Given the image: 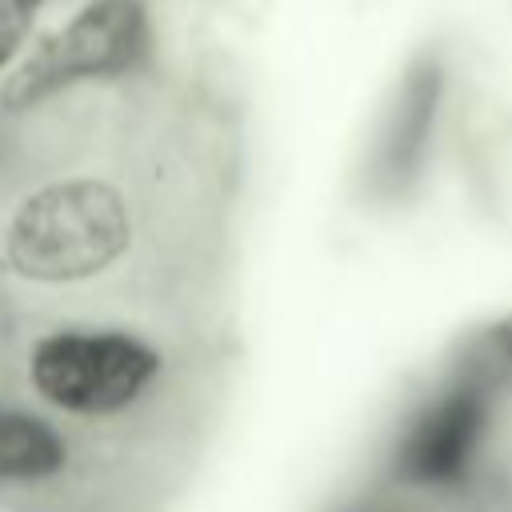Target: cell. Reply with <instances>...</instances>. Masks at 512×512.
Here are the masks:
<instances>
[{
    "mask_svg": "<svg viewBox=\"0 0 512 512\" xmlns=\"http://www.w3.org/2000/svg\"><path fill=\"white\" fill-rule=\"evenodd\" d=\"M40 12L44 0H0V72L24 52Z\"/></svg>",
    "mask_w": 512,
    "mask_h": 512,
    "instance_id": "8992f818",
    "label": "cell"
},
{
    "mask_svg": "<svg viewBox=\"0 0 512 512\" xmlns=\"http://www.w3.org/2000/svg\"><path fill=\"white\" fill-rule=\"evenodd\" d=\"M64 468V440L60 432L20 408H0V480L4 484H32L48 480Z\"/></svg>",
    "mask_w": 512,
    "mask_h": 512,
    "instance_id": "5b68a950",
    "label": "cell"
},
{
    "mask_svg": "<svg viewBox=\"0 0 512 512\" xmlns=\"http://www.w3.org/2000/svg\"><path fill=\"white\" fill-rule=\"evenodd\" d=\"M148 44L152 24L144 0H88L8 76L4 100L32 104L80 80L132 72L148 56Z\"/></svg>",
    "mask_w": 512,
    "mask_h": 512,
    "instance_id": "7a4b0ae2",
    "label": "cell"
},
{
    "mask_svg": "<svg viewBox=\"0 0 512 512\" xmlns=\"http://www.w3.org/2000/svg\"><path fill=\"white\" fill-rule=\"evenodd\" d=\"M128 240L120 196L96 180L36 192L12 220V260L36 280H76L104 268Z\"/></svg>",
    "mask_w": 512,
    "mask_h": 512,
    "instance_id": "6da1fadb",
    "label": "cell"
},
{
    "mask_svg": "<svg viewBox=\"0 0 512 512\" xmlns=\"http://www.w3.org/2000/svg\"><path fill=\"white\" fill-rule=\"evenodd\" d=\"M156 352L128 332H56L32 352L36 392L72 416H112L156 380Z\"/></svg>",
    "mask_w": 512,
    "mask_h": 512,
    "instance_id": "3957f363",
    "label": "cell"
},
{
    "mask_svg": "<svg viewBox=\"0 0 512 512\" xmlns=\"http://www.w3.org/2000/svg\"><path fill=\"white\" fill-rule=\"evenodd\" d=\"M444 100H448V56L440 48H420L404 64L372 140V180L380 188L384 184L400 188L424 168Z\"/></svg>",
    "mask_w": 512,
    "mask_h": 512,
    "instance_id": "277c9868",
    "label": "cell"
}]
</instances>
